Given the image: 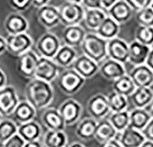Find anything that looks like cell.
Masks as SVG:
<instances>
[{
	"label": "cell",
	"mask_w": 153,
	"mask_h": 147,
	"mask_svg": "<svg viewBox=\"0 0 153 147\" xmlns=\"http://www.w3.org/2000/svg\"><path fill=\"white\" fill-rule=\"evenodd\" d=\"M42 121L47 130H58L64 131L65 123L60 114L58 109L45 108L42 114Z\"/></svg>",
	"instance_id": "44dd1931"
},
{
	"label": "cell",
	"mask_w": 153,
	"mask_h": 147,
	"mask_svg": "<svg viewBox=\"0 0 153 147\" xmlns=\"http://www.w3.org/2000/svg\"><path fill=\"white\" fill-rule=\"evenodd\" d=\"M65 3H72V4H81L82 0H65Z\"/></svg>",
	"instance_id": "db71d44e"
},
{
	"label": "cell",
	"mask_w": 153,
	"mask_h": 147,
	"mask_svg": "<svg viewBox=\"0 0 153 147\" xmlns=\"http://www.w3.org/2000/svg\"><path fill=\"white\" fill-rule=\"evenodd\" d=\"M120 30H121V25L118 24L116 21H114L111 17L107 15V17L103 19L99 28L94 32L102 39L109 41L115 37H118Z\"/></svg>",
	"instance_id": "cb8c5ba5"
},
{
	"label": "cell",
	"mask_w": 153,
	"mask_h": 147,
	"mask_svg": "<svg viewBox=\"0 0 153 147\" xmlns=\"http://www.w3.org/2000/svg\"><path fill=\"white\" fill-rule=\"evenodd\" d=\"M146 140L153 142V119L151 118L146 127L141 131Z\"/></svg>",
	"instance_id": "7bdbcfd3"
},
{
	"label": "cell",
	"mask_w": 153,
	"mask_h": 147,
	"mask_svg": "<svg viewBox=\"0 0 153 147\" xmlns=\"http://www.w3.org/2000/svg\"><path fill=\"white\" fill-rule=\"evenodd\" d=\"M135 13L136 20L139 26L153 27V9L150 6Z\"/></svg>",
	"instance_id": "74e56055"
},
{
	"label": "cell",
	"mask_w": 153,
	"mask_h": 147,
	"mask_svg": "<svg viewBox=\"0 0 153 147\" xmlns=\"http://www.w3.org/2000/svg\"><path fill=\"white\" fill-rule=\"evenodd\" d=\"M146 109L149 111V114H150V116H151V118L153 119V101H152V102L146 108Z\"/></svg>",
	"instance_id": "f5cc1de1"
},
{
	"label": "cell",
	"mask_w": 153,
	"mask_h": 147,
	"mask_svg": "<svg viewBox=\"0 0 153 147\" xmlns=\"http://www.w3.org/2000/svg\"><path fill=\"white\" fill-rule=\"evenodd\" d=\"M118 0H102V8L107 11L113 5H114Z\"/></svg>",
	"instance_id": "bcb514c9"
},
{
	"label": "cell",
	"mask_w": 153,
	"mask_h": 147,
	"mask_svg": "<svg viewBox=\"0 0 153 147\" xmlns=\"http://www.w3.org/2000/svg\"><path fill=\"white\" fill-rule=\"evenodd\" d=\"M130 98L135 108L146 109L153 101V89L149 86L136 87Z\"/></svg>",
	"instance_id": "4316f807"
},
{
	"label": "cell",
	"mask_w": 153,
	"mask_h": 147,
	"mask_svg": "<svg viewBox=\"0 0 153 147\" xmlns=\"http://www.w3.org/2000/svg\"><path fill=\"white\" fill-rule=\"evenodd\" d=\"M19 102L17 90L13 86H5L0 89V113L3 117L11 116Z\"/></svg>",
	"instance_id": "ba28073f"
},
{
	"label": "cell",
	"mask_w": 153,
	"mask_h": 147,
	"mask_svg": "<svg viewBox=\"0 0 153 147\" xmlns=\"http://www.w3.org/2000/svg\"><path fill=\"white\" fill-rule=\"evenodd\" d=\"M37 18L40 23L48 30L53 29L61 24L59 8L49 4L38 8Z\"/></svg>",
	"instance_id": "4fadbf2b"
},
{
	"label": "cell",
	"mask_w": 153,
	"mask_h": 147,
	"mask_svg": "<svg viewBox=\"0 0 153 147\" xmlns=\"http://www.w3.org/2000/svg\"><path fill=\"white\" fill-rule=\"evenodd\" d=\"M135 12L148 7L151 5L153 0H125Z\"/></svg>",
	"instance_id": "60d3db41"
},
{
	"label": "cell",
	"mask_w": 153,
	"mask_h": 147,
	"mask_svg": "<svg viewBox=\"0 0 153 147\" xmlns=\"http://www.w3.org/2000/svg\"><path fill=\"white\" fill-rule=\"evenodd\" d=\"M40 56L32 49L19 56L17 68L19 73L27 79L34 77V73Z\"/></svg>",
	"instance_id": "8fae6325"
},
{
	"label": "cell",
	"mask_w": 153,
	"mask_h": 147,
	"mask_svg": "<svg viewBox=\"0 0 153 147\" xmlns=\"http://www.w3.org/2000/svg\"><path fill=\"white\" fill-rule=\"evenodd\" d=\"M8 4L16 12H24L27 10L31 4V0H8Z\"/></svg>",
	"instance_id": "f35d334b"
},
{
	"label": "cell",
	"mask_w": 153,
	"mask_h": 147,
	"mask_svg": "<svg viewBox=\"0 0 153 147\" xmlns=\"http://www.w3.org/2000/svg\"><path fill=\"white\" fill-rule=\"evenodd\" d=\"M1 147H2V146H1Z\"/></svg>",
	"instance_id": "91938a15"
},
{
	"label": "cell",
	"mask_w": 153,
	"mask_h": 147,
	"mask_svg": "<svg viewBox=\"0 0 153 147\" xmlns=\"http://www.w3.org/2000/svg\"><path fill=\"white\" fill-rule=\"evenodd\" d=\"M26 100L38 111L49 107L53 102L54 92L51 83L41 79L31 78L26 86Z\"/></svg>",
	"instance_id": "6da1fadb"
},
{
	"label": "cell",
	"mask_w": 153,
	"mask_h": 147,
	"mask_svg": "<svg viewBox=\"0 0 153 147\" xmlns=\"http://www.w3.org/2000/svg\"><path fill=\"white\" fill-rule=\"evenodd\" d=\"M5 52H7V41L6 38L0 35V55H2Z\"/></svg>",
	"instance_id": "681fc988"
},
{
	"label": "cell",
	"mask_w": 153,
	"mask_h": 147,
	"mask_svg": "<svg viewBox=\"0 0 153 147\" xmlns=\"http://www.w3.org/2000/svg\"><path fill=\"white\" fill-rule=\"evenodd\" d=\"M71 67L85 79L92 78L97 73H99V64L83 53L78 55Z\"/></svg>",
	"instance_id": "9a60e30c"
},
{
	"label": "cell",
	"mask_w": 153,
	"mask_h": 147,
	"mask_svg": "<svg viewBox=\"0 0 153 147\" xmlns=\"http://www.w3.org/2000/svg\"><path fill=\"white\" fill-rule=\"evenodd\" d=\"M87 34L85 29L80 25H70L65 26L63 30V41L64 44L69 45L72 47H80V45Z\"/></svg>",
	"instance_id": "ffe728a7"
},
{
	"label": "cell",
	"mask_w": 153,
	"mask_h": 147,
	"mask_svg": "<svg viewBox=\"0 0 153 147\" xmlns=\"http://www.w3.org/2000/svg\"><path fill=\"white\" fill-rule=\"evenodd\" d=\"M25 143L26 142L17 132L13 136H11L7 141L2 143V147H23Z\"/></svg>",
	"instance_id": "ab89813d"
},
{
	"label": "cell",
	"mask_w": 153,
	"mask_h": 147,
	"mask_svg": "<svg viewBox=\"0 0 153 147\" xmlns=\"http://www.w3.org/2000/svg\"><path fill=\"white\" fill-rule=\"evenodd\" d=\"M58 86L65 95H74L78 93L85 84L86 79L76 73L72 67L65 68L58 75Z\"/></svg>",
	"instance_id": "3957f363"
},
{
	"label": "cell",
	"mask_w": 153,
	"mask_h": 147,
	"mask_svg": "<svg viewBox=\"0 0 153 147\" xmlns=\"http://www.w3.org/2000/svg\"><path fill=\"white\" fill-rule=\"evenodd\" d=\"M18 124L9 119L0 120V143H4L18 132Z\"/></svg>",
	"instance_id": "d590c367"
},
{
	"label": "cell",
	"mask_w": 153,
	"mask_h": 147,
	"mask_svg": "<svg viewBox=\"0 0 153 147\" xmlns=\"http://www.w3.org/2000/svg\"><path fill=\"white\" fill-rule=\"evenodd\" d=\"M80 48L83 54L87 55L97 64H101L107 58V41L93 31L87 33Z\"/></svg>",
	"instance_id": "7a4b0ae2"
},
{
	"label": "cell",
	"mask_w": 153,
	"mask_h": 147,
	"mask_svg": "<svg viewBox=\"0 0 153 147\" xmlns=\"http://www.w3.org/2000/svg\"><path fill=\"white\" fill-rule=\"evenodd\" d=\"M3 118H4V117L2 116V114H1V113H0V120H2Z\"/></svg>",
	"instance_id": "9f6ffc18"
},
{
	"label": "cell",
	"mask_w": 153,
	"mask_h": 147,
	"mask_svg": "<svg viewBox=\"0 0 153 147\" xmlns=\"http://www.w3.org/2000/svg\"><path fill=\"white\" fill-rule=\"evenodd\" d=\"M4 28L7 35H15L19 33L27 32L29 22L19 12H13L7 16L4 22Z\"/></svg>",
	"instance_id": "2e32d148"
},
{
	"label": "cell",
	"mask_w": 153,
	"mask_h": 147,
	"mask_svg": "<svg viewBox=\"0 0 153 147\" xmlns=\"http://www.w3.org/2000/svg\"><path fill=\"white\" fill-rule=\"evenodd\" d=\"M129 43L119 37L107 41V57L123 64L128 63Z\"/></svg>",
	"instance_id": "9c48e42d"
},
{
	"label": "cell",
	"mask_w": 153,
	"mask_h": 147,
	"mask_svg": "<svg viewBox=\"0 0 153 147\" xmlns=\"http://www.w3.org/2000/svg\"><path fill=\"white\" fill-rule=\"evenodd\" d=\"M37 110L28 100H19L12 115L19 124L32 120L36 116Z\"/></svg>",
	"instance_id": "d4e9b609"
},
{
	"label": "cell",
	"mask_w": 153,
	"mask_h": 147,
	"mask_svg": "<svg viewBox=\"0 0 153 147\" xmlns=\"http://www.w3.org/2000/svg\"><path fill=\"white\" fill-rule=\"evenodd\" d=\"M102 147H122V145L119 143V142L115 138H114L102 143Z\"/></svg>",
	"instance_id": "f6af8a7d"
},
{
	"label": "cell",
	"mask_w": 153,
	"mask_h": 147,
	"mask_svg": "<svg viewBox=\"0 0 153 147\" xmlns=\"http://www.w3.org/2000/svg\"><path fill=\"white\" fill-rule=\"evenodd\" d=\"M78 52L75 47L69 46L67 44L61 45L56 55L53 56V60L56 62L61 68H69L72 66L73 63L78 57Z\"/></svg>",
	"instance_id": "603a6c76"
},
{
	"label": "cell",
	"mask_w": 153,
	"mask_h": 147,
	"mask_svg": "<svg viewBox=\"0 0 153 147\" xmlns=\"http://www.w3.org/2000/svg\"><path fill=\"white\" fill-rule=\"evenodd\" d=\"M43 147H67L68 136L64 131L48 130L42 139Z\"/></svg>",
	"instance_id": "4dcf8cb0"
},
{
	"label": "cell",
	"mask_w": 153,
	"mask_h": 147,
	"mask_svg": "<svg viewBox=\"0 0 153 147\" xmlns=\"http://www.w3.org/2000/svg\"><path fill=\"white\" fill-rule=\"evenodd\" d=\"M150 7H152V9H153V1H152V3H151V5H150Z\"/></svg>",
	"instance_id": "6f0895ef"
},
{
	"label": "cell",
	"mask_w": 153,
	"mask_h": 147,
	"mask_svg": "<svg viewBox=\"0 0 153 147\" xmlns=\"http://www.w3.org/2000/svg\"><path fill=\"white\" fill-rule=\"evenodd\" d=\"M135 40L149 47L153 46V27L138 25L135 32Z\"/></svg>",
	"instance_id": "8d00e7d4"
},
{
	"label": "cell",
	"mask_w": 153,
	"mask_h": 147,
	"mask_svg": "<svg viewBox=\"0 0 153 147\" xmlns=\"http://www.w3.org/2000/svg\"><path fill=\"white\" fill-rule=\"evenodd\" d=\"M98 125V120L89 117L85 118L78 124V127L76 130V134L81 140L88 141L94 138L95 131Z\"/></svg>",
	"instance_id": "1f68e13d"
},
{
	"label": "cell",
	"mask_w": 153,
	"mask_h": 147,
	"mask_svg": "<svg viewBox=\"0 0 153 147\" xmlns=\"http://www.w3.org/2000/svg\"><path fill=\"white\" fill-rule=\"evenodd\" d=\"M23 147H43V145L39 140H36L31 142H26Z\"/></svg>",
	"instance_id": "f907efd6"
},
{
	"label": "cell",
	"mask_w": 153,
	"mask_h": 147,
	"mask_svg": "<svg viewBox=\"0 0 153 147\" xmlns=\"http://www.w3.org/2000/svg\"><path fill=\"white\" fill-rule=\"evenodd\" d=\"M7 75L1 68H0V89L3 88L5 86H7Z\"/></svg>",
	"instance_id": "c3c4849f"
},
{
	"label": "cell",
	"mask_w": 153,
	"mask_h": 147,
	"mask_svg": "<svg viewBox=\"0 0 153 147\" xmlns=\"http://www.w3.org/2000/svg\"><path fill=\"white\" fill-rule=\"evenodd\" d=\"M61 67L52 58L39 57L34 73V78L52 83L58 77Z\"/></svg>",
	"instance_id": "5b68a950"
},
{
	"label": "cell",
	"mask_w": 153,
	"mask_h": 147,
	"mask_svg": "<svg viewBox=\"0 0 153 147\" xmlns=\"http://www.w3.org/2000/svg\"><path fill=\"white\" fill-rule=\"evenodd\" d=\"M150 119L151 116L146 109L134 108L129 111V126L140 131L146 127Z\"/></svg>",
	"instance_id": "f1b7e54d"
},
{
	"label": "cell",
	"mask_w": 153,
	"mask_h": 147,
	"mask_svg": "<svg viewBox=\"0 0 153 147\" xmlns=\"http://www.w3.org/2000/svg\"><path fill=\"white\" fill-rule=\"evenodd\" d=\"M18 134L25 142H31L40 139L42 134V128L33 120L19 124Z\"/></svg>",
	"instance_id": "484cf974"
},
{
	"label": "cell",
	"mask_w": 153,
	"mask_h": 147,
	"mask_svg": "<svg viewBox=\"0 0 153 147\" xmlns=\"http://www.w3.org/2000/svg\"><path fill=\"white\" fill-rule=\"evenodd\" d=\"M115 139L122 145V147H139L146 140L140 131L130 126L126 127L122 131L117 132Z\"/></svg>",
	"instance_id": "e0dca14e"
},
{
	"label": "cell",
	"mask_w": 153,
	"mask_h": 147,
	"mask_svg": "<svg viewBox=\"0 0 153 147\" xmlns=\"http://www.w3.org/2000/svg\"><path fill=\"white\" fill-rule=\"evenodd\" d=\"M99 73L107 80L114 81L127 73L126 64H123L111 58L104 59L99 64Z\"/></svg>",
	"instance_id": "5bb4252c"
},
{
	"label": "cell",
	"mask_w": 153,
	"mask_h": 147,
	"mask_svg": "<svg viewBox=\"0 0 153 147\" xmlns=\"http://www.w3.org/2000/svg\"><path fill=\"white\" fill-rule=\"evenodd\" d=\"M61 24L65 26L80 24L83 21L85 8L81 4L65 3L60 8Z\"/></svg>",
	"instance_id": "52a82bcc"
},
{
	"label": "cell",
	"mask_w": 153,
	"mask_h": 147,
	"mask_svg": "<svg viewBox=\"0 0 153 147\" xmlns=\"http://www.w3.org/2000/svg\"><path fill=\"white\" fill-rule=\"evenodd\" d=\"M145 64L153 71V46H151L149 51L148 56L145 61Z\"/></svg>",
	"instance_id": "ee69618b"
},
{
	"label": "cell",
	"mask_w": 153,
	"mask_h": 147,
	"mask_svg": "<svg viewBox=\"0 0 153 147\" xmlns=\"http://www.w3.org/2000/svg\"><path fill=\"white\" fill-rule=\"evenodd\" d=\"M49 2H50V0H31L32 6L37 8H40L43 6L49 4Z\"/></svg>",
	"instance_id": "7dc6e473"
},
{
	"label": "cell",
	"mask_w": 153,
	"mask_h": 147,
	"mask_svg": "<svg viewBox=\"0 0 153 147\" xmlns=\"http://www.w3.org/2000/svg\"><path fill=\"white\" fill-rule=\"evenodd\" d=\"M133 80L137 87L153 86V71L143 64L140 65L133 66L129 73H127Z\"/></svg>",
	"instance_id": "d6986e66"
},
{
	"label": "cell",
	"mask_w": 153,
	"mask_h": 147,
	"mask_svg": "<svg viewBox=\"0 0 153 147\" xmlns=\"http://www.w3.org/2000/svg\"><path fill=\"white\" fill-rule=\"evenodd\" d=\"M81 5L85 9L102 8V0H82Z\"/></svg>",
	"instance_id": "b9f144b4"
},
{
	"label": "cell",
	"mask_w": 153,
	"mask_h": 147,
	"mask_svg": "<svg viewBox=\"0 0 153 147\" xmlns=\"http://www.w3.org/2000/svg\"><path fill=\"white\" fill-rule=\"evenodd\" d=\"M6 41L7 51L17 57L30 50L33 45V40L27 32L19 33L15 35H7Z\"/></svg>",
	"instance_id": "8992f818"
},
{
	"label": "cell",
	"mask_w": 153,
	"mask_h": 147,
	"mask_svg": "<svg viewBox=\"0 0 153 147\" xmlns=\"http://www.w3.org/2000/svg\"><path fill=\"white\" fill-rule=\"evenodd\" d=\"M109 108L111 112H118L127 109L128 107V98L119 94L117 92L112 91L107 96Z\"/></svg>",
	"instance_id": "836d02e7"
},
{
	"label": "cell",
	"mask_w": 153,
	"mask_h": 147,
	"mask_svg": "<svg viewBox=\"0 0 153 147\" xmlns=\"http://www.w3.org/2000/svg\"><path fill=\"white\" fill-rule=\"evenodd\" d=\"M61 45L59 38L54 33L50 31L45 32L36 43L37 53L41 57L53 59Z\"/></svg>",
	"instance_id": "277c9868"
},
{
	"label": "cell",
	"mask_w": 153,
	"mask_h": 147,
	"mask_svg": "<svg viewBox=\"0 0 153 147\" xmlns=\"http://www.w3.org/2000/svg\"><path fill=\"white\" fill-rule=\"evenodd\" d=\"M67 147H68V146H67Z\"/></svg>",
	"instance_id": "680465c9"
},
{
	"label": "cell",
	"mask_w": 153,
	"mask_h": 147,
	"mask_svg": "<svg viewBox=\"0 0 153 147\" xmlns=\"http://www.w3.org/2000/svg\"><path fill=\"white\" fill-rule=\"evenodd\" d=\"M116 133V130L112 125V123L109 121V120L102 119L101 120H98L94 139L102 144L109 140L115 138Z\"/></svg>",
	"instance_id": "f546056e"
},
{
	"label": "cell",
	"mask_w": 153,
	"mask_h": 147,
	"mask_svg": "<svg viewBox=\"0 0 153 147\" xmlns=\"http://www.w3.org/2000/svg\"><path fill=\"white\" fill-rule=\"evenodd\" d=\"M139 147H153V142L149 141V140H145Z\"/></svg>",
	"instance_id": "816d5d0a"
},
{
	"label": "cell",
	"mask_w": 153,
	"mask_h": 147,
	"mask_svg": "<svg viewBox=\"0 0 153 147\" xmlns=\"http://www.w3.org/2000/svg\"><path fill=\"white\" fill-rule=\"evenodd\" d=\"M106 12L109 17H111L118 24L122 25L132 18L135 11L125 0H118Z\"/></svg>",
	"instance_id": "ac0fdd59"
},
{
	"label": "cell",
	"mask_w": 153,
	"mask_h": 147,
	"mask_svg": "<svg viewBox=\"0 0 153 147\" xmlns=\"http://www.w3.org/2000/svg\"><path fill=\"white\" fill-rule=\"evenodd\" d=\"M108 120L117 132L122 131L129 126V111L125 109L118 112H111V115Z\"/></svg>",
	"instance_id": "e575fe53"
},
{
	"label": "cell",
	"mask_w": 153,
	"mask_h": 147,
	"mask_svg": "<svg viewBox=\"0 0 153 147\" xmlns=\"http://www.w3.org/2000/svg\"><path fill=\"white\" fill-rule=\"evenodd\" d=\"M58 110L65 123V126H71L80 119L83 109L79 101L68 98L60 105Z\"/></svg>",
	"instance_id": "7c38bea8"
},
{
	"label": "cell",
	"mask_w": 153,
	"mask_h": 147,
	"mask_svg": "<svg viewBox=\"0 0 153 147\" xmlns=\"http://www.w3.org/2000/svg\"><path fill=\"white\" fill-rule=\"evenodd\" d=\"M68 147H85V146L80 143H74L70 144Z\"/></svg>",
	"instance_id": "11a10c76"
},
{
	"label": "cell",
	"mask_w": 153,
	"mask_h": 147,
	"mask_svg": "<svg viewBox=\"0 0 153 147\" xmlns=\"http://www.w3.org/2000/svg\"><path fill=\"white\" fill-rule=\"evenodd\" d=\"M87 109H88L90 116L96 120L104 119L111 112L107 96L102 93H98L92 96L88 101Z\"/></svg>",
	"instance_id": "30bf717a"
},
{
	"label": "cell",
	"mask_w": 153,
	"mask_h": 147,
	"mask_svg": "<svg viewBox=\"0 0 153 147\" xmlns=\"http://www.w3.org/2000/svg\"><path fill=\"white\" fill-rule=\"evenodd\" d=\"M136 87L137 86L127 73L113 81V91L122 94L127 98L132 95Z\"/></svg>",
	"instance_id": "d6a6232c"
},
{
	"label": "cell",
	"mask_w": 153,
	"mask_h": 147,
	"mask_svg": "<svg viewBox=\"0 0 153 147\" xmlns=\"http://www.w3.org/2000/svg\"><path fill=\"white\" fill-rule=\"evenodd\" d=\"M107 17V12L103 8H93V9H85V14L83 18V23L85 27L88 28L91 31H95L103 19Z\"/></svg>",
	"instance_id": "83f0119b"
},
{
	"label": "cell",
	"mask_w": 153,
	"mask_h": 147,
	"mask_svg": "<svg viewBox=\"0 0 153 147\" xmlns=\"http://www.w3.org/2000/svg\"><path fill=\"white\" fill-rule=\"evenodd\" d=\"M150 47L144 45L134 40L129 43L128 50V63L132 66H137L145 64Z\"/></svg>",
	"instance_id": "7402d4cb"
}]
</instances>
